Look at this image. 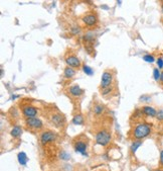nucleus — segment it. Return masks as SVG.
Returning <instances> with one entry per match:
<instances>
[{
  "instance_id": "f257e3e1",
  "label": "nucleus",
  "mask_w": 163,
  "mask_h": 171,
  "mask_svg": "<svg viewBox=\"0 0 163 171\" xmlns=\"http://www.w3.org/2000/svg\"><path fill=\"white\" fill-rule=\"evenodd\" d=\"M150 133H151V126L149 124H146V122H141V124H139L135 127L134 132H133V137L136 140L139 141L146 138Z\"/></svg>"
},
{
  "instance_id": "f03ea898",
  "label": "nucleus",
  "mask_w": 163,
  "mask_h": 171,
  "mask_svg": "<svg viewBox=\"0 0 163 171\" xmlns=\"http://www.w3.org/2000/svg\"><path fill=\"white\" fill-rule=\"evenodd\" d=\"M111 133L107 130H101L96 135V142L101 146H107L111 141Z\"/></svg>"
},
{
  "instance_id": "7ed1b4c3",
  "label": "nucleus",
  "mask_w": 163,
  "mask_h": 171,
  "mask_svg": "<svg viewBox=\"0 0 163 171\" xmlns=\"http://www.w3.org/2000/svg\"><path fill=\"white\" fill-rule=\"evenodd\" d=\"M25 126L28 130L31 131H39L43 128V124H42L41 119L37 118H29L25 119Z\"/></svg>"
},
{
  "instance_id": "20e7f679",
  "label": "nucleus",
  "mask_w": 163,
  "mask_h": 171,
  "mask_svg": "<svg viewBox=\"0 0 163 171\" xmlns=\"http://www.w3.org/2000/svg\"><path fill=\"white\" fill-rule=\"evenodd\" d=\"M50 122L56 126V128H62L66 124V118L59 112H53L50 116Z\"/></svg>"
},
{
  "instance_id": "39448f33",
  "label": "nucleus",
  "mask_w": 163,
  "mask_h": 171,
  "mask_svg": "<svg viewBox=\"0 0 163 171\" xmlns=\"http://www.w3.org/2000/svg\"><path fill=\"white\" fill-rule=\"evenodd\" d=\"M113 79H114V76L111 72H109V71L104 72L101 78V88H106V87L112 86Z\"/></svg>"
},
{
  "instance_id": "423d86ee",
  "label": "nucleus",
  "mask_w": 163,
  "mask_h": 171,
  "mask_svg": "<svg viewBox=\"0 0 163 171\" xmlns=\"http://www.w3.org/2000/svg\"><path fill=\"white\" fill-rule=\"evenodd\" d=\"M56 139V135L51 131H45L40 135V142L42 145H45L47 143L53 142Z\"/></svg>"
},
{
  "instance_id": "0eeeda50",
  "label": "nucleus",
  "mask_w": 163,
  "mask_h": 171,
  "mask_svg": "<svg viewBox=\"0 0 163 171\" xmlns=\"http://www.w3.org/2000/svg\"><path fill=\"white\" fill-rule=\"evenodd\" d=\"M82 22H83L85 25L89 28H92V26H95L97 23H98V17H97L96 14H87V15H84L83 18H82Z\"/></svg>"
},
{
  "instance_id": "6e6552de",
  "label": "nucleus",
  "mask_w": 163,
  "mask_h": 171,
  "mask_svg": "<svg viewBox=\"0 0 163 171\" xmlns=\"http://www.w3.org/2000/svg\"><path fill=\"white\" fill-rule=\"evenodd\" d=\"M37 112H38V109L32 106H27L22 109V113L24 116H26V119L35 118V116L37 115Z\"/></svg>"
},
{
  "instance_id": "1a4fd4ad",
  "label": "nucleus",
  "mask_w": 163,
  "mask_h": 171,
  "mask_svg": "<svg viewBox=\"0 0 163 171\" xmlns=\"http://www.w3.org/2000/svg\"><path fill=\"white\" fill-rule=\"evenodd\" d=\"M87 146H88L87 143L85 142L84 140H82V139H78V141H75V144H74L75 152H78V153H81V154H83V155H86Z\"/></svg>"
},
{
  "instance_id": "9d476101",
  "label": "nucleus",
  "mask_w": 163,
  "mask_h": 171,
  "mask_svg": "<svg viewBox=\"0 0 163 171\" xmlns=\"http://www.w3.org/2000/svg\"><path fill=\"white\" fill-rule=\"evenodd\" d=\"M66 63L72 68H78L81 66V61L75 56H68L66 58Z\"/></svg>"
},
{
  "instance_id": "9b49d317",
  "label": "nucleus",
  "mask_w": 163,
  "mask_h": 171,
  "mask_svg": "<svg viewBox=\"0 0 163 171\" xmlns=\"http://www.w3.org/2000/svg\"><path fill=\"white\" fill-rule=\"evenodd\" d=\"M69 93H71L72 96L78 97V96H81V95L84 93V90L78 85H72L69 87Z\"/></svg>"
},
{
  "instance_id": "f8f14e48",
  "label": "nucleus",
  "mask_w": 163,
  "mask_h": 171,
  "mask_svg": "<svg viewBox=\"0 0 163 171\" xmlns=\"http://www.w3.org/2000/svg\"><path fill=\"white\" fill-rule=\"evenodd\" d=\"M141 109L144 115H146L148 116H155L157 115V110L151 106H143Z\"/></svg>"
},
{
  "instance_id": "ddd939ff",
  "label": "nucleus",
  "mask_w": 163,
  "mask_h": 171,
  "mask_svg": "<svg viewBox=\"0 0 163 171\" xmlns=\"http://www.w3.org/2000/svg\"><path fill=\"white\" fill-rule=\"evenodd\" d=\"M21 134H22V129L19 126H15L10 132V135L13 138H19L21 136Z\"/></svg>"
},
{
  "instance_id": "4468645a",
  "label": "nucleus",
  "mask_w": 163,
  "mask_h": 171,
  "mask_svg": "<svg viewBox=\"0 0 163 171\" xmlns=\"http://www.w3.org/2000/svg\"><path fill=\"white\" fill-rule=\"evenodd\" d=\"M17 158H18V162L21 164V165H25L26 162H27V156L24 152H20L19 154L17 155Z\"/></svg>"
},
{
  "instance_id": "2eb2a0df",
  "label": "nucleus",
  "mask_w": 163,
  "mask_h": 171,
  "mask_svg": "<svg viewBox=\"0 0 163 171\" xmlns=\"http://www.w3.org/2000/svg\"><path fill=\"white\" fill-rule=\"evenodd\" d=\"M75 74V71L74 68L72 67H66L65 69V77L66 78H72L74 77Z\"/></svg>"
},
{
  "instance_id": "dca6fc26",
  "label": "nucleus",
  "mask_w": 163,
  "mask_h": 171,
  "mask_svg": "<svg viewBox=\"0 0 163 171\" xmlns=\"http://www.w3.org/2000/svg\"><path fill=\"white\" fill-rule=\"evenodd\" d=\"M104 112V106H101V104H96L95 106H94V113L97 116H100L102 115V113Z\"/></svg>"
},
{
  "instance_id": "f3484780",
  "label": "nucleus",
  "mask_w": 163,
  "mask_h": 171,
  "mask_svg": "<svg viewBox=\"0 0 163 171\" xmlns=\"http://www.w3.org/2000/svg\"><path fill=\"white\" fill-rule=\"evenodd\" d=\"M72 122H74L75 125H82L84 122V118L81 115L75 116L74 119H72Z\"/></svg>"
},
{
  "instance_id": "a211bd4d",
  "label": "nucleus",
  "mask_w": 163,
  "mask_h": 171,
  "mask_svg": "<svg viewBox=\"0 0 163 171\" xmlns=\"http://www.w3.org/2000/svg\"><path fill=\"white\" fill-rule=\"evenodd\" d=\"M142 145V142L141 141H136V142H133L132 145H131V152L132 153H135L137 151V149L139 148Z\"/></svg>"
},
{
  "instance_id": "6ab92c4d",
  "label": "nucleus",
  "mask_w": 163,
  "mask_h": 171,
  "mask_svg": "<svg viewBox=\"0 0 163 171\" xmlns=\"http://www.w3.org/2000/svg\"><path fill=\"white\" fill-rule=\"evenodd\" d=\"M83 70H84L85 73H86L87 75H90V76H91V75L94 74L93 69L91 68V67H89L88 65H84V66H83Z\"/></svg>"
},
{
  "instance_id": "aec40b11",
  "label": "nucleus",
  "mask_w": 163,
  "mask_h": 171,
  "mask_svg": "<svg viewBox=\"0 0 163 171\" xmlns=\"http://www.w3.org/2000/svg\"><path fill=\"white\" fill-rule=\"evenodd\" d=\"M153 76H154V79H155L156 81L160 80V76H161V73H160V71H159L158 68H155L153 70Z\"/></svg>"
},
{
  "instance_id": "412c9836",
  "label": "nucleus",
  "mask_w": 163,
  "mask_h": 171,
  "mask_svg": "<svg viewBox=\"0 0 163 171\" xmlns=\"http://www.w3.org/2000/svg\"><path fill=\"white\" fill-rule=\"evenodd\" d=\"M112 90H113V87L110 86V87H106V88H101V91H102V94L103 95H108L110 94Z\"/></svg>"
},
{
  "instance_id": "4be33fe9",
  "label": "nucleus",
  "mask_w": 163,
  "mask_h": 171,
  "mask_svg": "<svg viewBox=\"0 0 163 171\" xmlns=\"http://www.w3.org/2000/svg\"><path fill=\"white\" fill-rule=\"evenodd\" d=\"M143 60L148 62V63H153L154 61H155V58L153 57V55H145L143 57Z\"/></svg>"
},
{
  "instance_id": "5701e85b",
  "label": "nucleus",
  "mask_w": 163,
  "mask_h": 171,
  "mask_svg": "<svg viewBox=\"0 0 163 171\" xmlns=\"http://www.w3.org/2000/svg\"><path fill=\"white\" fill-rule=\"evenodd\" d=\"M156 118H157L158 121H163V109H160V110L157 112Z\"/></svg>"
},
{
  "instance_id": "b1692460",
  "label": "nucleus",
  "mask_w": 163,
  "mask_h": 171,
  "mask_svg": "<svg viewBox=\"0 0 163 171\" xmlns=\"http://www.w3.org/2000/svg\"><path fill=\"white\" fill-rule=\"evenodd\" d=\"M157 66H158V69H162L163 68V59L162 58L157 59Z\"/></svg>"
},
{
  "instance_id": "393cba45",
  "label": "nucleus",
  "mask_w": 163,
  "mask_h": 171,
  "mask_svg": "<svg viewBox=\"0 0 163 171\" xmlns=\"http://www.w3.org/2000/svg\"><path fill=\"white\" fill-rule=\"evenodd\" d=\"M71 32H72V34H74V35L78 34V32H80V29H78V28H74L71 31Z\"/></svg>"
},
{
  "instance_id": "a878e982",
  "label": "nucleus",
  "mask_w": 163,
  "mask_h": 171,
  "mask_svg": "<svg viewBox=\"0 0 163 171\" xmlns=\"http://www.w3.org/2000/svg\"><path fill=\"white\" fill-rule=\"evenodd\" d=\"M160 164L163 165V150L160 152Z\"/></svg>"
},
{
  "instance_id": "bb28decb",
  "label": "nucleus",
  "mask_w": 163,
  "mask_h": 171,
  "mask_svg": "<svg viewBox=\"0 0 163 171\" xmlns=\"http://www.w3.org/2000/svg\"><path fill=\"white\" fill-rule=\"evenodd\" d=\"M160 81H161V83L163 84V72L161 73V76H160Z\"/></svg>"
},
{
  "instance_id": "cd10ccee",
  "label": "nucleus",
  "mask_w": 163,
  "mask_h": 171,
  "mask_svg": "<svg viewBox=\"0 0 163 171\" xmlns=\"http://www.w3.org/2000/svg\"><path fill=\"white\" fill-rule=\"evenodd\" d=\"M161 10H162V13H163V4H162V6H161Z\"/></svg>"
},
{
  "instance_id": "c85d7f7f",
  "label": "nucleus",
  "mask_w": 163,
  "mask_h": 171,
  "mask_svg": "<svg viewBox=\"0 0 163 171\" xmlns=\"http://www.w3.org/2000/svg\"><path fill=\"white\" fill-rule=\"evenodd\" d=\"M157 171H161V170H157Z\"/></svg>"
}]
</instances>
